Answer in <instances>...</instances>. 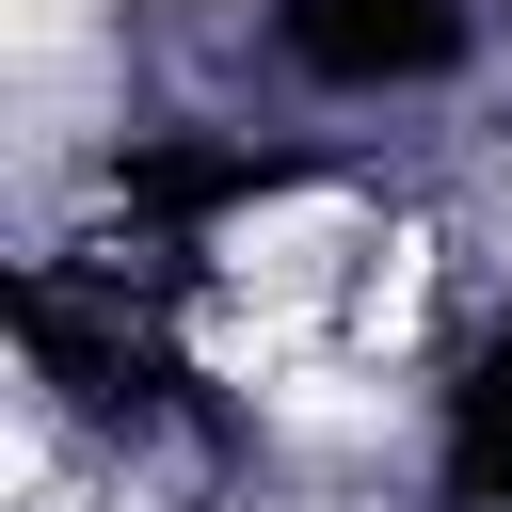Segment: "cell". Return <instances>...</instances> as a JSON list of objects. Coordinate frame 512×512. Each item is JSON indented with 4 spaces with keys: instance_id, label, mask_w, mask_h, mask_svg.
<instances>
[{
    "instance_id": "1",
    "label": "cell",
    "mask_w": 512,
    "mask_h": 512,
    "mask_svg": "<svg viewBox=\"0 0 512 512\" xmlns=\"http://www.w3.org/2000/svg\"><path fill=\"white\" fill-rule=\"evenodd\" d=\"M304 80H448L464 64V0H272Z\"/></svg>"
},
{
    "instance_id": "2",
    "label": "cell",
    "mask_w": 512,
    "mask_h": 512,
    "mask_svg": "<svg viewBox=\"0 0 512 512\" xmlns=\"http://www.w3.org/2000/svg\"><path fill=\"white\" fill-rule=\"evenodd\" d=\"M448 512H512V320L448 384Z\"/></svg>"
}]
</instances>
